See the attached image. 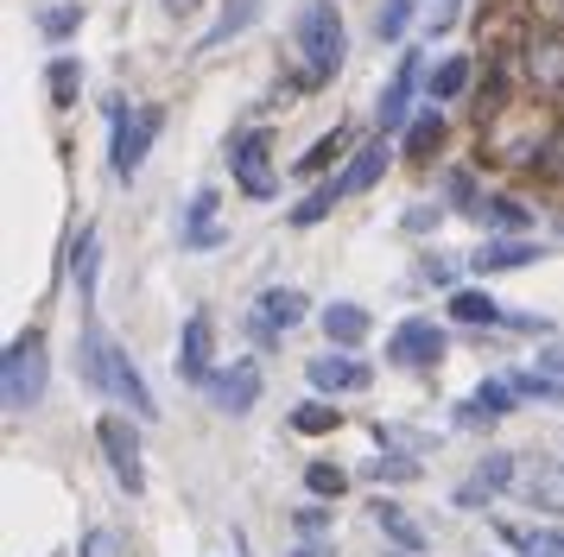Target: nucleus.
<instances>
[{
    "mask_svg": "<svg viewBox=\"0 0 564 557\" xmlns=\"http://www.w3.org/2000/svg\"><path fill=\"white\" fill-rule=\"evenodd\" d=\"M83 380L96 393H108V400H121L133 418H159V400H153V386H147V374L133 368L128 349L108 342L102 324H83Z\"/></svg>",
    "mask_w": 564,
    "mask_h": 557,
    "instance_id": "nucleus-1",
    "label": "nucleus"
},
{
    "mask_svg": "<svg viewBox=\"0 0 564 557\" xmlns=\"http://www.w3.org/2000/svg\"><path fill=\"white\" fill-rule=\"evenodd\" d=\"M387 165H393V152H387V140L375 133L368 146H356V159H349L343 172L324 177V184H317V190H311V197L299 203V209H292V222H299V228L324 222V216H330V209H336L343 197H356V190H375V184L387 177Z\"/></svg>",
    "mask_w": 564,
    "mask_h": 557,
    "instance_id": "nucleus-2",
    "label": "nucleus"
},
{
    "mask_svg": "<svg viewBox=\"0 0 564 557\" xmlns=\"http://www.w3.org/2000/svg\"><path fill=\"white\" fill-rule=\"evenodd\" d=\"M299 57H305V83H330L349 57V25L336 0H311L299 13Z\"/></svg>",
    "mask_w": 564,
    "mask_h": 557,
    "instance_id": "nucleus-3",
    "label": "nucleus"
},
{
    "mask_svg": "<svg viewBox=\"0 0 564 557\" xmlns=\"http://www.w3.org/2000/svg\"><path fill=\"white\" fill-rule=\"evenodd\" d=\"M45 386H52V354H45V336L26 329L0 354V400H7V412H32L45 400Z\"/></svg>",
    "mask_w": 564,
    "mask_h": 557,
    "instance_id": "nucleus-4",
    "label": "nucleus"
},
{
    "mask_svg": "<svg viewBox=\"0 0 564 557\" xmlns=\"http://www.w3.org/2000/svg\"><path fill=\"white\" fill-rule=\"evenodd\" d=\"M159 127H165V108L159 101H133V108H115V140H108V172L115 177H140L147 152H153Z\"/></svg>",
    "mask_w": 564,
    "mask_h": 557,
    "instance_id": "nucleus-5",
    "label": "nucleus"
},
{
    "mask_svg": "<svg viewBox=\"0 0 564 557\" xmlns=\"http://www.w3.org/2000/svg\"><path fill=\"white\" fill-rule=\"evenodd\" d=\"M229 177L241 184V197L267 203L280 190V172H273V133L267 127H241L229 133Z\"/></svg>",
    "mask_w": 564,
    "mask_h": 557,
    "instance_id": "nucleus-6",
    "label": "nucleus"
},
{
    "mask_svg": "<svg viewBox=\"0 0 564 557\" xmlns=\"http://www.w3.org/2000/svg\"><path fill=\"white\" fill-rule=\"evenodd\" d=\"M96 444H102L108 476L128 488V501H140L147 494V462H140V430L128 425V412H102L96 418Z\"/></svg>",
    "mask_w": 564,
    "mask_h": 557,
    "instance_id": "nucleus-7",
    "label": "nucleus"
},
{
    "mask_svg": "<svg viewBox=\"0 0 564 557\" xmlns=\"http://www.w3.org/2000/svg\"><path fill=\"white\" fill-rule=\"evenodd\" d=\"M513 70H520V83L533 89V96L558 101L564 96V32H533V39H520L513 45Z\"/></svg>",
    "mask_w": 564,
    "mask_h": 557,
    "instance_id": "nucleus-8",
    "label": "nucleus"
},
{
    "mask_svg": "<svg viewBox=\"0 0 564 557\" xmlns=\"http://www.w3.org/2000/svg\"><path fill=\"white\" fill-rule=\"evenodd\" d=\"M444 349H451V336L432 317H406V324H393V336H387V361L393 368H437Z\"/></svg>",
    "mask_w": 564,
    "mask_h": 557,
    "instance_id": "nucleus-9",
    "label": "nucleus"
},
{
    "mask_svg": "<svg viewBox=\"0 0 564 557\" xmlns=\"http://www.w3.org/2000/svg\"><path fill=\"white\" fill-rule=\"evenodd\" d=\"M292 324H305V292H292V285H273V292H260L254 298V317H248V336H254L260 349H273Z\"/></svg>",
    "mask_w": 564,
    "mask_h": 557,
    "instance_id": "nucleus-10",
    "label": "nucleus"
},
{
    "mask_svg": "<svg viewBox=\"0 0 564 557\" xmlns=\"http://www.w3.org/2000/svg\"><path fill=\"white\" fill-rule=\"evenodd\" d=\"M419 51H406L400 57V70H393V83L381 89V101H375V133H406L412 121V101H419Z\"/></svg>",
    "mask_w": 564,
    "mask_h": 557,
    "instance_id": "nucleus-11",
    "label": "nucleus"
},
{
    "mask_svg": "<svg viewBox=\"0 0 564 557\" xmlns=\"http://www.w3.org/2000/svg\"><path fill=\"white\" fill-rule=\"evenodd\" d=\"M513 501H527L533 513H564V462L533 456L513 469Z\"/></svg>",
    "mask_w": 564,
    "mask_h": 557,
    "instance_id": "nucleus-12",
    "label": "nucleus"
},
{
    "mask_svg": "<svg viewBox=\"0 0 564 557\" xmlns=\"http://www.w3.org/2000/svg\"><path fill=\"white\" fill-rule=\"evenodd\" d=\"M204 393H209V405L216 412H229V418H241V412H254V400H260V361H229L223 374H209L204 380Z\"/></svg>",
    "mask_w": 564,
    "mask_h": 557,
    "instance_id": "nucleus-13",
    "label": "nucleus"
},
{
    "mask_svg": "<svg viewBox=\"0 0 564 557\" xmlns=\"http://www.w3.org/2000/svg\"><path fill=\"white\" fill-rule=\"evenodd\" d=\"M488 146H495V159H508V165H527V159H539L545 146H533V108H520L513 114L508 101L488 114Z\"/></svg>",
    "mask_w": 564,
    "mask_h": 557,
    "instance_id": "nucleus-14",
    "label": "nucleus"
},
{
    "mask_svg": "<svg viewBox=\"0 0 564 557\" xmlns=\"http://www.w3.org/2000/svg\"><path fill=\"white\" fill-rule=\"evenodd\" d=\"M513 469H520V456H508V450H488L469 476L457 481V506H488V501H501V488H513Z\"/></svg>",
    "mask_w": 564,
    "mask_h": 557,
    "instance_id": "nucleus-15",
    "label": "nucleus"
},
{
    "mask_svg": "<svg viewBox=\"0 0 564 557\" xmlns=\"http://www.w3.org/2000/svg\"><path fill=\"white\" fill-rule=\"evenodd\" d=\"M305 380L317 386V393H361V386H368V361H356L349 349L311 354V361H305Z\"/></svg>",
    "mask_w": 564,
    "mask_h": 557,
    "instance_id": "nucleus-16",
    "label": "nucleus"
},
{
    "mask_svg": "<svg viewBox=\"0 0 564 557\" xmlns=\"http://www.w3.org/2000/svg\"><path fill=\"white\" fill-rule=\"evenodd\" d=\"M513 393H520L513 380H476L469 400L457 405V425H495V418H508L513 405H520Z\"/></svg>",
    "mask_w": 564,
    "mask_h": 557,
    "instance_id": "nucleus-17",
    "label": "nucleus"
},
{
    "mask_svg": "<svg viewBox=\"0 0 564 557\" xmlns=\"http://www.w3.org/2000/svg\"><path fill=\"white\" fill-rule=\"evenodd\" d=\"M178 241H184L191 253L223 248V222H216V190H197V197H191V209H184V222H178Z\"/></svg>",
    "mask_w": 564,
    "mask_h": 557,
    "instance_id": "nucleus-18",
    "label": "nucleus"
},
{
    "mask_svg": "<svg viewBox=\"0 0 564 557\" xmlns=\"http://www.w3.org/2000/svg\"><path fill=\"white\" fill-rule=\"evenodd\" d=\"M533 260H545V248H539V241H520V234H513V241H488V248H476L469 253V266H476V273H520V266H533Z\"/></svg>",
    "mask_w": 564,
    "mask_h": 557,
    "instance_id": "nucleus-19",
    "label": "nucleus"
},
{
    "mask_svg": "<svg viewBox=\"0 0 564 557\" xmlns=\"http://www.w3.org/2000/svg\"><path fill=\"white\" fill-rule=\"evenodd\" d=\"M178 380H209V317L204 310H191L184 317V336H178Z\"/></svg>",
    "mask_w": 564,
    "mask_h": 557,
    "instance_id": "nucleus-20",
    "label": "nucleus"
},
{
    "mask_svg": "<svg viewBox=\"0 0 564 557\" xmlns=\"http://www.w3.org/2000/svg\"><path fill=\"white\" fill-rule=\"evenodd\" d=\"M368 329H375V317H368L361 304H330V310H324V336H330V349H361Z\"/></svg>",
    "mask_w": 564,
    "mask_h": 557,
    "instance_id": "nucleus-21",
    "label": "nucleus"
},
{
    "mask_svg": "<svg viewBox=\"0 0 564 557\" xmlns=\"http://www.w3.org/2000/svg\"><path fill=\"white\" fill-rule=\"evenodd\" d=\"M260 7H267V0H229V7H223V20L204 32V45H197V51H216V45H229V39H241V32L260 20Z\"/></svg>",
    "mask_w": 564,
    "mask_h": 557,
    "instance_id": "nucleus-22",
    "label": "nucleus"
},
{
    "mask_svg": "<svg viewBox=\"0 0 564 557\" xmlns=\"http://www.w3.org/2000/svg\"><path fill=\"white\" fill-rule=\"evenodd\" d=\"M469 70H476L469 57H437L432 76H425V96L432 101H457L463 89H469Z\"/></svg>",
    "mask_w": 564,
    "mask_h": 557,
    "instance_id": "nucleus-23",
    "label": "nucleus"
},
{
    "mask_svg": "<svg viewBox=\"0 0 564 557\" xmlns=\"http://www.w3.org/2000/svg\"><path fill=\"white\" fill-rule=\"evenodd\" d=\"M451 317H457V324H508V317H501V304L488 298L482 285H463V292H451Z\"/></svg>",
    "mask_w": 564,
    "mask_h": 557,
    "instance_id": "nucleus-24",
    "label": "nucleus"
},
{
    "mask_svg": "<svg viewBox=\"0 0 564 557\" xmlns=\"http://www.w3.org/2000/svg\"><path fill=\"white\" fill-rule=\"evenodd\" d=\"M375 526H381V532H387V538H393V545H400L406 557L425 551V532L412 526V520H406V513H400L393 501H375Z\"/></svg>",
    "mask_w": 564,
    "mask_h": 557,
    "instance_id": "nucleus-25",
    "label": "nucleus"
},
{
    "mask_svg": "<svg viewBox=\"0 0 564 557\" xmlns=\"http://www.w3.org/2000/svg\"><path fill=\"white\" fill-rule=\"evenodd\" d=\"M45 89H52V108H77L83 64H77V57H52V64H45Z\"/></svg>",
    "mask_w": 564,
    "mask_h": 557,
    "instance_id": "nucleus-26",
    "label": "nucleus"
},
{
    "mask_svg": "<svg viewBox=\"0 0 564 557\" xmlns=\"http://www.w3.org/2000/svg\"><path fill=\"white\" fill-rule=\"evenodd\" d=\"M83 20H89V13H83V0L45 7V13H39V39H45V45H64V39H77V32H83Z\"/></svg>",
    "mask_w": 564,
    "mask_h": 557,
    "instance_id": "nucleus-27",
    "label": "nucleus"
},
{
    "mask_svg": "<svg viewBox=\"0 0 564 557\" xmlns=\"http://www.w3.org/2000/svg\"><path fill=\"white\" fill-rule=\"evenodd\" d=\"M437 146H444V114H437V101H432L425 114L406 121V159H432Z\"/></svg>",
    "mask_w": 564,
    "mask_h": 557,
    "instance_id": "nucleus-28",
    "label": "nucleus"
},
{
    "mask_svg": "<svg viewBox=\"0 0 564 557\" xmlns=\"http://www.w3.org/2000/svg\"><path fill=\"white\" fill-rule=\"evenodd\" d=\"M412 13H419V0H381V13H375V39L381 45H400L406 39Z\"/></svg>",
    "mask_w": 564,
    "mask_h": 557,
    "instance_id": "nucleus-29",
    "label": "nucleus"
},
{
    "mask_svg": "<svg viewBox=\"0 0 564 557\" xmlns=\"http://www.w3.org/2000/svg\"><path fill=\"white\" fill-rule=\"evenodd\" d=\"M96 260H102V248H96V228H83L77 248H70V266H77V298H96Z\"/></svg>",
    "mask_w": 564,
    "mask_h": 557,
    "instance_id": "nucleus-30",
    "label": "nucleus"
},
{
    "mask_svg": "<svg viewBox=\"0 0 564 557\" xmlns=\"http://www.w3.org/2000/svg\"><path fill=\"white\" fill-rule=\"evenodd\" d=\"M501 538H513L527 557H564V526H533V532H520V526H508Z\"/></svg>",
    "mask_w": 564,
    "mask_h": 557,
    "instance_id": "nucleus-31",
    "label": "nucleus"
},
{
    "mask_svg": "<svg viewBox=\"0 0 564 557\" xmlns=\"http://www.w3.org/2000/svg\"><path fill=\"white\" fill-rule=\"evenodd\" d=\"M343 152H349V127H330V133H324V140L305 152V159H299V177H317L324 165H336Z\"/></svg>",
    "mask_w": 564,
    "mask_h": 557,
    "instance_id": "nucleus-32",
    "label": "nucleus"
},
{
    "mask_svg": "<svg viewBox=\"0 0 564 557\" xmlns=\"http://www.w3.org/2000/svg\"><path fill=\"white\" fill-rule=\"evenodd\" d=\"M476 222H488V228H533V209L513 203V197H482V216H476Z\"/></svg>",
    "mask_w": 564,
    "mask_h": 557,
    "instance_id": "nucleus-33",
    "label": "nucleus"
},
{
    "mask_svg": "<svg viewBox=\"0 0 564 557\" xmlns=\"http://www.w3.org/2000/svg\"><path fill=\"white\" fill-rule=\"evenodd\" d=\"M343 425V412L336 405H324V400H311V405H299L292 412V430H305V437H324V430H336Z\"/></svg>",
    "mask_w": 564,
    "mask_h": 557,
    "instance_id": "nucleus-34",
    "label": "nucleus"
},
{
    "mask_svg": "<svg viewBox=\"0 0 564 557\" xmlns=\"http://www.w3.org/2000/svg\"><path fill=\"white\" fill-rule=\"evenodd\" d=\"M305 488L317 494V501H336V494L349 488V476H343L336 462H305Z\"/></svg>",
    "mask_w": 564,
    "mask_h": 557,
    "instance_id": "nucleus-35",
    "label": "nucleus"
},
{
    "mask_svg": "<svg viewBox=\"0 0 564 557\" xmlns=\"http://www.w3.org/2000/svg\"><path fill=\"white\" fill-rule=\"evenodd\" d=\"M513 386H520V393H527V400L564 405V380H558V374H539V368H527V374H513Z\"/></svg>",
    "mask_w": 564,
    "mask_h": 557,
    "instance_id": "nucleus-36",
    "label": "nucleus"
},
{
    "mask_svg": "<svg viewBox=\"0 0 564 557\" xmlns=\"http://www.w3.org/2000/svg\"><path fill=\"white\" fill-rule=\"evenodd\" d=\"M77 557H128V545H121V532L115 526H89L83 532V545H77Z\"/></svg>",
    "mask_w": 564,
    "mask_h": 557,
    "instance_id": "nucleus-37",
    "label": "nucleus"
},
{
    "mask_svg": "<svg viewBox=\"0 0 564 557\" xmlns=\"http://www.w3.org/2000/svg\"><path fill=\"white\" fill-rule=\"evenodd\" d=\"M368 481H387V488H393V481H419V462H412V456H375V462H368Z\"/></svg>",
    "mask_w": 564,
    "mask_h": 557,
    "instance_id": "nucleus-38",
    "label": "nucleus"
},
{
    "mask_svg": "<svg viewBox=\"0 0 564 557\" xmlns=\"http://www.w3.org/2000/svg\"><path fill=\"white\" fill-rule=\"evenodd\" d=\"M451 209H463V216H482V197H476L469 172H451Z\"/></svg>",
    "mask_w": 564,
    "mask_h": 557,
    "instance_id": "nucleus-39",
    "label": "nucleus"
},
{
    "mask_svg": "<svg viewBox=\"0 0 564 557\" xmlns=\"http://www.w3.org/2000/svg\"><path fill=\"white\" fill-rule=\"evenodd\" d=\"M539 172H545V177H558V184H564V127H552V133H545V152H539Z\"/></svg>",
    "mask_w": 564,
    "mask_h": 557,
    "instance_id": "nucleus-40",
    "label": "nucleus"
},
{
    "mask_svg": "<svg viewBox=\"0 0 564 557\" xmlns=\"http://www.w3.org/2000/svg\"><path fill=\"white\" fill-rule=\"evenodd\" d=\"M463 13V0H432V32H451Z\"/></svg>",
    "mask_w": 564,
    "mask_h": 557,
    "instance_id": "nucleus-41",
    "label": "nucleus"
},
{
    "mask_svg": "<svg viewBox=\"0 0 564 557\" xmlns=\"http://www.w3.org/2000/svg\"><path fill=\"white\" fill-rule=\"evenodd\" d=\"M539 374H558L564 380V342H552V349H539V361H533Z\"/></svg>",
    "mask_w": 564,
    "mask_h": 557,
    "instance_id": "nucleus-42",
    "label": "nucleus"
},
{
    "mask_svg": "<svg viewBox=\"0 0 564 557\" xmlns=\"http://www.w3.org/2000/svg\"><path fill=\"white\" fill-rule=\"evenodd\" d=\"M533 13L552 25V32H564V0H533Z\"/></svg>",
    "mask_w": 564,
    "mask_h": 557,
    "instance_id": "nucleus-43",
    "label": "nucleus"
},
{
    "mask_svg": "<svg viewBox=\"0 0 564 557\" xmlns=\"http://www.w3.org/2000/svg\"><path fill=\"white\" fill-rule=\"evenodd\" d=\"M299 526L317 532V526H330V513H324V506H305V513H299Z\"/></svg>",
    "mask_w": 564,
    "mask_h": 557,
    "instance_id": "nucleus-44",
    "label": "nucleus"
},
{
    "mask_svg": "<svg viewBox=\"0 0 564 557\" xmlns=\"http://www.w3.org/2000/svg\"><path fill=\"white\" fill-rule=\"evenodd\" d=\"M197 7H204V0H165V13H178V20L184 13H197Z\"/></svg>",
    "mask_w": 564,
    "mask_h": 557,
    "instance_id": "nucleus-45",
    "label": "nucleus"
},
{
    "mask_svg": "<svg viewBox=\"0 0 564 557\" xmlns=\"http://www.w3.org/2000/svg\"><path fill=\"white\" fill-rule=\"evenodd\" d=\"M292 557H324V545H299V551H292Z\"/></svg>",
    "mask_w": 564,
    "mask_h": 557,
    "instance_id": "nucleus-46",
    "label": "nucleus"
}]
</instances>
